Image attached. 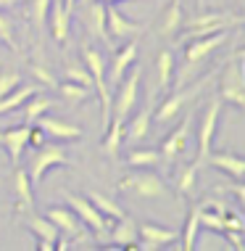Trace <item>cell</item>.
Listing matches in <instances>:
<instances>
[{"mask_svg": "<svg viewBox=\"0 0 245 251\" xmlns=\"http://www.w3.org/2000/svg\"><path fill=\"white\" fill-rule=\"evenodd\" d=\"M227 32L229 29L185 40V50H182L179 66H174V77H172L174 87H185V85H190L195 77H198L200 69H203V61H206L216 48H222V45L227 43Z\"/></svg>", "mask_w": 245, "mask_h": 251, "instance_id": "cell-1", "label": "cell"}, {"mask_svg": "<svg viewBox=\"0 0 245 251\" xmlns=\"http://www.w3.org/2000/svg\"><path fill=\"white\" fill-rule=\"evenodd\" d=\"M116 191L124 193L127 199H140V201L172 199V191H169V185L163 182V177L156 172H148V169H137V172L127 175L124 180H119Z\"/></svg>", "mask_w": 245, "mask_h": 251, "instance_id": "cell-2", "label": "cell"}, {"mask_svg": "<svg viewBox=\"0 0 245 251\" xmlns=\"http://www.w3.org/2000/svg\"><path fill=\"white\" fill-rule=\"evenodd\" d=\"M140 82H142V69L129 66L127 74L121 77V82L113 87L111 93V122H127L129 114L134 111L140 98Z\"/></svg>", "mask_w": 245, "mask_h": 251, "instance_id": "cell-3", "label": "cell"}, {"mask_svg": "<svg viewBox=\"0 0 245 251\" xmlns=\"http://www.w3.org/2000/svg\"><path fill=\"white\" fill-rule=\"evenodd\" d=\"M243 16L240 13H227V11H208L200 13V16H193L190 22H185V35L179 40H193V37H203V35H214V32H224L232 29V26H240Z\"/></svg>", "mask_w": 245, "mask_h": 251, "instance_id": "cell-4", "label": "cell"}, {"mask_svg": "<svg viewBox=\"0 0 245 251\" xmlns=\"http://www.w3.org/2000/svg\"><path fill=\"white\" fill-rule=\"evenodd\" d=\"M69 164H71V159H69V153H66L64 146L43 143L40 148H35V153H32V159H29V167H26V175H29V180H32V188H37L40 182H43L47 169L69 167Z\"/></svg>", "mask_w": 245, "mask_h": 251, "instance_id": "cell-5", "label": "cell"}, {"mask_svg": "<svg viewBox=\"0 0 245 251\" xmlns=\"http://www.w3.org/2000/svg\"><path fill=\"white\" fill-rule=\"evenodd\" d=\"M61 196L66 199V206H69L71 212L79 217L82 225L90 227L98 241H106L108 227H111V222H113V220L103 217V214H100L98 209H95L92 203H90V199H85V196H77V193H71V191H61Z\"/></svg>", "mask_w": 245, "mask_h": 251, "instance_id": "cell-6", "label": "cell"}, {"mask_svg": "<svg viewBox=\"0 0 245 251\" xmlns=\"http://www.w3.org/2000/svg\"><path fill=\"white\" fill-rule=\"evenodd\" d=\"M208 79H211V77H203V79H198L195 85L177 87L174 93H169V98L163 100V103L153 111V114H156V122H158V125H169V122H172V119L177 117V114H182V108H185V106L190 103V100L198 98V93L208 85Z\"/></svg>", "mask_w": 245, "mask_h": 251, "instance_id": "cell-7", "label": "cell"}, {"mask_svg": "<svg viewBox=\"0 0 245 251\" xmlns=\"http://www.w3.org/2000/svg\"><path fill=\"white\" fill-rule=\"evenodd\" d=\"M219 100L229 103L235 108H245V79H243V56H235V61L224 69L222 74V87H219Z\"/></svg>", "mask_w": 245, "mask_h": 251, "instance_id": "cell-8", "label": "cell"}, {"mask_svg": "<svg viewBox=\"0 0 245 251\" xmlns=\"http://www.w3.org/2000/svg\"><path fill=\"white\" fill-rule=\"evenodd\" d=\"M219 111H222V100L219 98H211L206 111L200 117V125H198V164L203 167L206 164V156L211 153V146H214V132H216V125H219Z\"/></svg>", "mask_w": 245, "mask_h": 251, "instance_id": "cell-9", "label": "cell"}, {"mask_svg": "<svg viewBox=\"0 0 245 251\" xmlns=\"http://www.w3.org/2000/svg\"><path fill=\"white\" fill-rule=\"evenodd\" d=\"M193 114H185V119L179 122V125L174 127L172 132L163 138V143L158 148L161 159L163 161H177L179 156L187 153V143H190V132H193Z\"/></svg>", "mask_w": 245, "mask_h": 251, "instance_id": "cell-10", "label": "cell"}, {"mask_svg": "<svg viewBox=\"0 0 245 251\" xmlns=\"http://www.w3.org/2000/svg\"><path fill=\"white\" fill-rule=\"evenodd\" d=\"M137 50H140V43L137 40H129L124 48H119L116 53H113L111 64L106 66V82H108V90L111 93H113V87L121 82V77L127 74V69L137 61Z\"/></svg>", "mask_w": 245, "mask_h": 251, "instance_id": "cell-11", "label": "cell"}, {"mask_svg": "<svg viewBox=\"0 0 245 251\" xmlns=\"http://www.w3.org/2000/svg\"><path fill=\"white\" fill-rule=\"evenodd\" d=\"M45 217L58 227V233H64L66 238H74V241H90L85 233V225L79 222V217L71 212L69 206H50L45 212Z\"/></svg>", "mask_w": 245, "mask_h": 251, "instance_id": "cell-12", "label": "cell"}, {"mask_svg": "<svg viewBox=\"0 0 245 251\" xmlns=\"http://www.w3.org/2000/svg\"><path fill=\"white\" fill-rule=\"evenodd\" d=\"M106 29L111 40H129V37H137L145 24H137V22H129V19L116 8V3H106Z\"/></svg>", "mask_w": 245, "mask_h": 251, "instance_id": "cell-13", "label": "cell"}, {"mask_svg": "<svg viewBox=\"0 0 245 251\" xmlns=\"http://www.w3.org/2000/svg\"><path fill=\"white\" fill-rule=\"evenodd\" d=\"M137 249L142 251H156V249H163L169 246L172 241L179 238V233L177 230H169V227H158L153 225V222H142L137 227Z\"/></svg>", "mask_w": 245, "mask_h": 251, "instance_id": "cell-14", "label": "cell"}, {"mask_svg": "<svg viewBox=\"0 0 245 251\" xmlns=\"http://www.w3.org/2000/svg\"><path fill=\"white\" fill-rule=\"evenodd\" d=\"M35 125L43 130L47 138H53V140H58V143H69V140H82V127L77 125H69V122H64V119H58V117H47V114H43Z\"/></svg>", "mask_w": 245, "mask_h": 251, "instance_id": "cell-15", "label": "cell"}, {"mask_svg": "<svg viewBox=\"0 0 245 251\" xmlns=\"http://www.w3.org/2000/svg\"><path fill=\"white\" fill-rule=\"evenodd\" d=\"M106 241H111L113 249H129L134 251L137 249V222L132 217H119L113 220V227H108V235Z\"/></svg>", "mask_w": 245, "mask_h": 251, "instance_id": "cell-16", "label": "cell"}, {"mask_svg": "<svg viewBox=\"0 0 245 251\" xmlns=\"http://www.w3.org/2000/svg\"><path fill=\"white\" fill-rule=\"evenodd\" d=\"M82 22H85L87 32H90L92 37H98L100 43L111 45V35H108V29H106V3L90 0V3L85 5V11H82Z\"/></svg>", "mask_w": 245, "mask_h": 251, "instance_id": "cell-17", "label": "cell"}, {"mask_svg": "<svg viewBox=\"0 0 245 251\" xmlns=\"http://www.w3.org/2000/svg\"><path fill=\"white\" fill-rule=\"evenodd\" d=\"M29 127L32 125H19V127H8V130H0V146L5 148L11 164H16L24 156V148L29 146Z\"/></svg>", "mask_w": 245, "mask_h": 251, "instance_id": "cell-18", "label": "cell"}, {"mask_svg": "<svg viewBox=\"0 0 245 251\" xmlns=\"http://www.w3.org/2000/svg\"><path fill=\"white\" fill-rule=\"evenodd\" d=\"M47 26H50V37L58 45H66L69 40V29H71V13L66 11L64 0H50L47 8Z\"/></svg>", "mask_w": 245, "mask_h": 251, "instance_id": "cell-19", "label": "cell"}, {"mask_svg": "<svg viewBox=\"0 0 245 251\" xmlns=\"http://www.w3.org/2000/svg\"><path fill=\"white\" fill-rule=\"evenodd\" d=\"M153 93L148 96V103L140 108L137 114H134L132 119H127L124 125V140H129V143H137V140L148 138V132H151V119H153Z\"/></svg>", "mask_w": 245, "mask_h": 251, "instance_id": "cell-20", "label": "cell"}, {"mask_svg": "<svg viewBox=\"0 0 245 251\" xmlns=\"http://www.w3.org/2000/svg\"><path fill=\"white\" fill-rule=\"evenodd\" d=\"M13 201H16V212L22 217L35 212V188H32L26 169H16L13 172Z\"/></svg>", "mask_w": 245, "mask_h": 251, "instance_id": "cell-21", "label": "cell"}, {"mask_svg": "<svg viewBox=\"0 0 245 251\" xmlns=\"http://www.w3.org/2000/svg\"><path fill=\"white\" fill-rule=\"evenodd\" d=\"M182 32V0H172L158 19V37L169 40Z\"/></svg>", "mask_w": 245, "mask_h": 251, "instance_id": "cell-22", "label": "cell"}, {"mask_svg": "<svg viewBox=\"0 0 245 251\" xmlns=\"http://www.w3.org/2000/svg\"><path fill=\"white\" fill-rule=\"evenodd\" d=\"M206 164L227 172L232 180H243V175H245V161H243V156H237V153H214L211 151L206 156Z\"/></svg>", "mask_w": 245, "mask_h": 251, "instance_id": "cell-23", "label": "cell"}, {"mask_svg": "<svg viewBox=\"0 0 245 251\" xmlns=\"http://www.w3.org/2000/svg\"><path fill=\"white\" fill-rule=\"evenodd\" d=\"M53 106H56V100L47 98V96H43V90H37L35 96H29V98H26L19 108H22V114H24V122H26V125H35V122H37L40 117H43L45 111H50Z\"/></svg>", "mask_w": 245, "mask_h": 251, "instance_id": "cell-24", "label": "cell"}, {"mask_svg": "<svg viewBox=\"0 0 245 251\" xmlns=\"http://www.w3.org/2000/svg\"><path fill=\"white\" fill-rule=\"evenodd\" d=\"M24 222L40 241H50V243L58 241V227L53 225L47 217H37L35 212H29V214H24Z\"/></svg>", "mask_w": 245, "mask_h": 251, "instance_id": "cell-25", "label": "cell"}, {"mask_svg": "<svg viewBox=\"0 0 245 251\" xmlns=\"http://www.w3.org/2000/svg\"><path fill=\"white\" fill-rule=\"evenodd\" d=\"M37 90H40L37 82L35 85H19V87H13L8 96L0 98V117H3V114H8V111H16V108L22 106L29 96H35Z\"/></svg>", "mask_w": 245, "mask_h": 251, "instance_id": "cell-26", "label": "cell"}, {"mask_svg": "<svg viewBox=\"0 0 245 251\" xmlns=\"http://www.w3.org/2000/svg\"><path fill=\"white\" fill-rule=\"evenodd\" d=\"M124 161L132 169H151L161 164V153L156 148H134V151H129L124 156Z\"/></svg>", "mask_w": 245, "mask_h": 251, "instance_id": "cell-27", "label": "cell"}, {"mask_svg": "<svg viewBox=\"0 0 245 251\" xmlns=\"http://www.w3.org/2000/svg\"><path fill=\"white\" fill-rule=\"evenodd\" d=\"M174 66H177L174 53L172 50H161L158 58H156V72H158V87H161V93H166L169 87H172Z\"/></svg>", "mask_w": 245, "mask_h": 251, "instance_id": "cell-28", "label": "cell"}, {"mask_svg": "<svg viewBox=\"0 0 245 251\" xmlns=\"http://www.w3.org/2000/svg\"><path fill=\"white\" fill-rule=\"evenodd\" d=\"M124 125L127 122H108V127L103 132V151L111 156V159H116L119 148L124 143Z\"/></svg>", "mask_w": 245, "mask_h": 251, "instance_id": "cell-29", "label": "cell"}, {"mask_svg": "<svg viewBox=\"0 0 245 251\" xmlns=\"http://www.w3.org/2000/svg\"><path fill=\"white\" fill-rule=\"evenodd\" d=\"M87 199H90L92 206L98 209V212L103 214V217H108V220H119V217H124V209H121L116 201H111L108 196H103V193L90 191V193H87Z\"/></svg>", "mask_w": 245, "mask_h": 251, "instance_id": "cell-30", "label": "cell"}, {"mask_svg": "<svg viewBox=\"0 0 245 251\" xmlns=\"http://www.w3.org/2000/svg\"><path fill=\"white\" fill-rule=\"evenodd\" d=\"M56 90L61 93V98H64V100H69V103H85V100L92 96V87H85V85L69 82V79L58 82V85H56Z\"/></svg>", "mask_w": 245, "mask_h": 251, "instance_id": "cell-31", "label": "cell"}, {"mask_svg": "<svg viewBox=\"0 0 245 251\" xmlns=\"http://www.w3.org/2000/svg\"><path fill=\"white\" fill-rule=\"evenodd\" d=\"M198 169H200V164L193 161L185 169H179V175H177V191L182 196H187V199L195 193V185H198Z\"/></svg>", "mask_w": 245, "mask_h": 251, "instance_id": "cell-32", "label": "cell"}, {"mask_svg": "<svg viewBox=\"0 0 245 251\" xmlns=\"http://www.w3.org/2000/svg\"><path fill=\"white\" fill-rule=\"evenodd\" d=\"M200 206H193V212L187 217V225H185V233H182V249L185 251H193L195 249V241H198V230H200Z\"/></svg>", "mask_w": 245, "mask_h": 251, "instance_id": "cell-33", "label": "cell"}, {"mask_svg": "<svg viewBox=\"0 0 245 251\" xmlns=\"http://www.w3.org/2000/svg\"><path fill=\"white\" fill-rule=\"evenodd\" d=\"M47 8H50V0H32L29 3V22L37 35H43L47 26Z\"/></svg>", "mask_w": 245, "mask_h": 251, "instance_id": "cell-34", "label": "cell"}, {"mask_svg": "<svg viewBox=\"0 0 245 251\" xmlns=\"http://www.w3.org/2000/svg\"><path fill=\"white\" fill-rule=\"evenodd\" d=\"M198 217H200V227L216 230V233H224V230H227V225H224V214L214 212V209H203V206H200Z\"/></svg>", "mask_w": 245, "mask_h": 251, "instance_id": "cell-35", "label": "cell"}, {"mask_svg": "<svg viewBox=\"0 0 245 251\" xmlns=\"http://www.w3.org/2000/svg\"><path fill=\"white\" fill-rule=\"evenodd\" d=\"M64 77L69 79V82H77V85L92 87V77H90V72H87L82 64H69V66L64 69Z\"/></svg>", "mask_w": 245, "mask_h": 251, "instance_id": "cell-36", "label": "cell"}, {"mask_svg": "<svg viewBox=\"0 0 245 251\" xmlns=\"http://www.w3.org/2000/svg\"><path fill=\"white\" fill-rule=\"evenodd\" d=\"M22 85V74L16 69H0V98L8 96L13 87Z\"/></svg>", "mask_w": 245, "mask_h": 251, "instance_id": "cell-37", "label": "cell"}, {"mask_svg": "<svg viewBox=\"0 0 245 251\" xmlns=\"http://www.w3.org/2000/svg\"><path fill=\"white\" fill-rule=\"evenodd\" d=\"M29 72H32V77H35V82H40V87H56L58 85L56 74L47 69V66H43V64H32Z\"/></svg>", "mask_w": 245, "mask_h": 251, "instance_id": "cell-38", "label": "cell"}, {"mask_svg": "<svg viewBox=\"0 0 245 251\" xmlns=\"http://www.w3.org/2000/svg\"><path fill=\"white\" fill-rule=\"evenodd\" d=\"M0 40H3V43L8 45V48L19 50L16 37H13V24H11V19L5 16V13H0Z\"/></svg>", "mask_w": 245, "mask_h": 251, "instance_id": "cell-39", "label": "cell"}, {"mask_svg": "<svg viewBox=\"0 0 245 251\" xmlns=\"http://www.w3.org/2000/svg\"><path fill=\"white\" fill-rule=\"evenodd\" d=\"M222 235L229 241V246H232V249H237V251L245 249V243H243V230H224Z\"/></svg>", "mask_w": 245, "mask_h": 251, "instance_id": "cell-40", "label": "cell"}, {"mask_svg": "<svg viewBox=\"0 0 245 251\" xmlns=\"http://www.w3.org/2000/svg\"><path fill=\"white\" fill-rule=\"evenodd\" d=\"M43 143H47V135L40 130L37 125H32V127H29V146H32V148H40Z\"/></svg>", "mask_w": 245, "mask_h": 251, "instance_id": "cell-41", "label": "cell"}, {"mask_svg": "<svg viewBox=\"0 0 245 251\" xmlns=\"http://www.w3.org/2000/svg\"><path fill=\"white\" fill-rule=\"evenodd\" d=\"M37 249H40V251H53V249H56V243H50V241H40V243H37Z\"/></svg>", "mask_w": 245, "mask_h": 251, "instance_id": "cell-42", "label": "cell"}, {"mask_svg": "<svg viewBox=\"0 0 245 251\" xmlns=\"http://www.w3.org/2000/svg\"><path fill=\"white\" fill-rule=\"evenodd\" d=\"M64 5H66V11L74 13V8H77V0H64Z\"/></svg>", "mask_w": 245, "mask_h": 251, "instance_id": "cell-43", "label": "cell"}, {"mask_svg": "<svg viewBox=\"0 0 245 251\" xmlns=\"http://www.w3.org/2000/svg\"><path fill=\"white\" fill-rule=\"evenodd\" d=\"M13 3H16V0H0V8H11Z\"/></svg>", "mask_w": 245, "mask_h": 251, "instance_id": "cell-44", "label": "cell"}, {"mask_svg": "<svg viewBox=\"0 0 245 251\" xmlns=\"http://www.w3.org/2000/svg\"><path fill=\"white\" fill-rule=\"evenodd\" d=\"M100 3H119V0H100Z\"/></svg>", "mask_w": 245, "mask_h": 251, "instance_id": "cell-45", "label": "cell"}, {"mask_svg": "<svg viewBox=\"0 0 245 251\" xmlns=\"http://www.w3.org/2000/svg\"><path fill=\"white\" fill-rule=\"evenodd\" d=\"M198 8H203V0H198Z\"/></svg>", "mask_w": 245, "mask_h": 251, "instance_id": "cell-46", "label": "cell"}]
</instances>
